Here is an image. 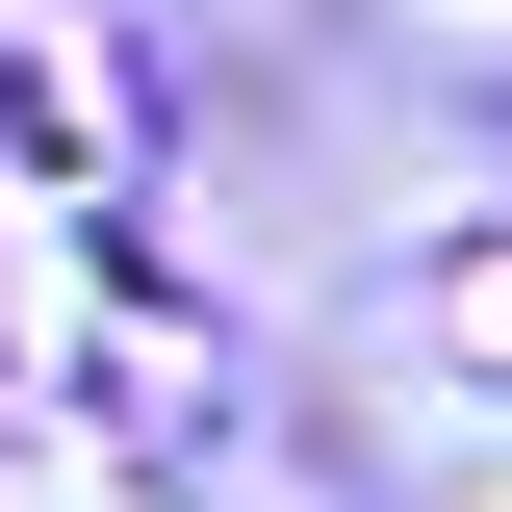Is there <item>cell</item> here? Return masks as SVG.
Returning <instances> with one entry per match:
<instances>
[{"mask_svg": "<svg viewBox=\"0 0 512 512\" xmlns=\"http://www.w3.org/2000/svg\"><path fill=\"white\" fill-rule=\"evenodd\" d=\"M436 333H461V384H512V231H461V256H436Z\"/></svg>", "mask_w": 512, "mask_h": 512, "instance_id": "obj_1", "label": "cell"}]
</instances>
